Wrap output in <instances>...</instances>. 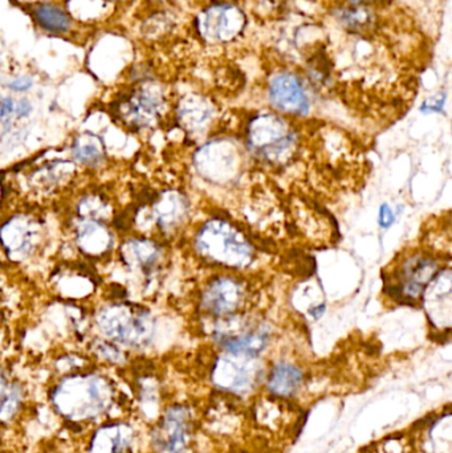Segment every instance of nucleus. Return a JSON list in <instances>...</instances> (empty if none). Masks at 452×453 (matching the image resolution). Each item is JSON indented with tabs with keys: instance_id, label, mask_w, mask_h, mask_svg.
Returning a JSON list of instances; mask_svg holds the SVG:
<instances>
[{
	"instance_id": "15",
	"label": "nucleus",
	"mask_w": 452,
	"mask_h": 453,
	"mask_svg": "<svg viewBox=\"0 0 452 453\" xmlns=\"http://www.w3.org/2000/svg\"><path fill=\"white\" fill-rule=\"evenodd\" d=\"M125 268L150 280L161 269L165 250L157 240L145 236H130L119 248Z\"/></svg>"
},
{
	"instance_id": "11",
	"label": "nucleus",
	"mask_w": 452,
	"mask_h": 453,
	"mask_svg": "<svg viewBox=\"0 0 452 453\" xmlns=\"http://www.w3.org/2000/svg\"><path fill=\"white\" fill-rule=\"evenodd\" d=\"M246 26V16L231 3L218 2L202 11L196 18V31L210 44L234 42Z\"/></svg>"
},
{
	"instance_id": "5",
	"label": "nucleus",
	"mask_w": 452,
	"mask_h": 453,
	"mask_svg": "<svg viewBox=\"0 0 452 453\" xmlns=\"http://www.w3.org/2000/svg\"><path fill=\"white\" fill-rule=\"evenodd\" d=\"M441 269L440 261L432 253L414 250L390 269L385 280V293L395 303L414 305L422 300L425 290Z\"/></svg>"
},
{
	"instance_id": "22",
	"label": "nucleus",
	"mask_w": 452,
	"mask_h": 453,
	"mask_svg": "<svg viewBox=\"0 0 452 453\" xmlns=\"http://www.w3.org/2000/svg\"><path fill=\"white\" fill-rule=\"evenodd\" d=\"M132 428L125 423L103 426L93 436L90 453H125L132 447Z\"/></svg>"
},
{
	"instance_id": "1",
	"label": "nucleus",
	"mask_w": 452,
	"mask_h": 453,
	"mask_svg": "<svg viewBox=\"0 0 452 453\" xmlns=\"http://www.w3.org/2000/svg\"><path fill=\"white\" fill-rule=\"evenodd\" d=\"M113 398L114 388L108 378L97 372H77L57 383L50 401L64 419L82 423L105 414Z\"/></svg>"
},
{
	"instance_id": "31",
	"label": "nucleus",
	"mask_w": 452,
	"mask_h": 453,
	"mask_svg": "<svg viewBox=\"0 0 452 453\" xmlns=\"http://www.w3.org/2000/svg\"><path fill=\"white\" fill-rule=\"evenodd\" d=\"M443 103H445V96L440 95L438 97L433 98L432 101H426L424 105V111L429 109V111H441L443 108Z\"/></svg>"
},
{
	"instance_id": "29",
	"label": "nucleus",
	"mask_w": 452,
	"mask_h": 453,
	"mask_svg": "<svg viewBox=\"0 0 452 453\" xmlns=\"http://www.w3.org/2000/svg\"><path fill=\"white\" fill-rule=\"evenodd\" d=\"M395 222V214L392 207L387 206V204H382L381 209H379V225L381 226L382 228H389Z\"/></svg>"
},
{
	"instance_id": "34",
	"label": "nucleus",
	"mask_w": 452,
	"mask_h": 453,
	"mask_svg": "<svg viewBox=\"0 0 452 453\" xmlns=\"http://www.w3.org/2000/svg\"><path fill=\"white\" fill-rule=\"evenodd\" d=\"M156 2H165V0H156Z\"/></svg>"
},
{
	"instance_id": "4",
	"label": "nucleus",
	"mask_w": 452,
	"mask_h": 453,
	"mask_svg": "<svg viewBox=\"0 0 452 453\" xmlns=\"http://www.w3.org/2000/svg\"><path fill=\"white\" fill-rule=\"evenodd\" d=\"M297 133L283 117L262 113L249 119L246 145L257 161L271 166H283L296 153Z\"/></svg>"
},
{
	"instance_id": "10",
	"label": "nucleus",
	"mask_w": 452,
	"mask_h": 453,
	"mask_svg": "<svg viewBox=\"0 0 452 453\" xmlns=\"http://www.w3.org/2000/svg\"><path fill=\"white\" fill-rule=\"evenodd\" d=\"M195 434L194 412L188 404H172L159 418L151 433L157 453H186Z\"/></svg>"
},
{
	"instance_id": "26",
	"label": "nucleus",
	"mask_w": 452,
	"mask_h": 453,
	"mask_svg": "<svg viewBox=\"0 0 452 453\" xmlns=\"http://www.w3.org/2000/svg\"><path fill=\"white\" fill-rule=\"evenodd\" d=\"M92 351L97 358L108 364L121 365L125 361V353L121 348L105 338H97L93 341Z\"/></svg>"
},
{
	"instance_id": "12",
	"label": "nucleus",
	"mask_w": 452,
	"mask_h": 453,
	"mask_svg": "<svg viewBox=\"0 0 452 453\" xmlns=\"http://www.w3.org/2000/svg\"><path fill=\"white\" fill-rule=\"evenodd\" d=\"M246 284L238 277L217 276L202 290L201 308L209 317L226 319L241 313L247 303Z\"/></svg>"
},
{
	"instance_id": "21",
	"label": "nucleus",
	"mask_w": 452,
	"mask_h": 453,
	"mask_svg": "<svg viewBox=\"0 0 452 453\" xmlns=\"http://www.w3.org/2000/svg\"><path fill=\"white\" fill-rule=\"evenodd\" d=\"M214 106L207 98L198 95L183 97L178 103L177 119L188 133H202L214 117Z\"/></svg>"
},
{
	"instance_id": "20",
	"label": "nucleus",
	"mask_w": 452,
	"mask_h": 453,
	"mask_svg": "<svg viewBox=\"0 0 452 453\" xmlns=\"http://www.w3.org/2000/svg\"><path fill=\"white\" fill-rule=\"evenodd\" d=\"M29 13L34 23L45 34H71L76 23L66 8L55 2L34 3L29 7Z\"/></svg>"
},
{
	"instance_id": "3",
	"label": "nucleus",
	"mask_w": 452,
	"mask_h": 453,
	"mask_svg": "<svg viewBox=\"0 0 452 453\" xmlns=\"http://www.w3.org/2000/svg\"><path fill=\"white\" fill-rule=\"evenodd\" d=\"M95 322L105 340L134 350L149 348L156 335V319L151 311L127 301L100 306Z\"/></svg>"
},
{
	"instance_id": "18",
	"label": "nucleus",
	"mask_w": 452,
	"mask_h": 453,
	"mask_svg": "<svg viewBox=\"0 0 452 453\" xmlns=\"http://www.w3.org/2000/svg\"><path fill=\"white\" fill-rule=\"evenodd\" d=\"M188 214V199L175 190L159 194L149 211L151 222L165 234L177 231L185 222Z\"/></svg>"
},
{
	"instance_id": "13",
	"label": "nucleus",
	"mask_w": 452,
	"mask_h": 453,
	"mask_svg": "<svg viewBox=\"0 0 452 453\" xmlns=\"http://www.w3.org/2000/svg\"><path fill=\"white\" fill-rule=\"evenodd\" d=\"M42 239V226L31 215H13L0 226V247L11 261L31 257Z\"/></svg>"
},
{
	"instance_id": "23",
	"label": "nucleus",
	"mask_w": 452,
	"mask_h": 453,
	"mask_svg": "<svg viewBox=\"0 0 452 453\" xmlns=\"http://www.w3.org/2000/svg\"><path fill=\"white\" fill-rule=\"evenodd\" d=\"M283 399L270 396L260 399L251 410L252 423L262 430L278 433L287 427L288 410L284 406Z\"/></svg>"
},
{
	"instance_id": "19",
	"label": "nucleus",
	"mask_w": 452,
	"mask_h": 453,
	"mask_svg": "<svg viewBox=\"0 0 452 453\" xmlns=\"http://www.w3.org/2000/svg\"><path fill=\"white\" fill-rule=\"evenodd\" d=\"M304 386L302 367L289 361H279L271 366L265 377V388L271 396L283 401L296 398Z\"/></svg>"
},
{
	"instance_id": "33",
	"label": "nucleus",
	"mask_w": 452,
	"mask_h": 453,
	"mask_svg": "<svg viewBox=\"0 0 452 453\" xmlns=\"http://www.w3.org/2000/svg\"><path fill=\"white\" fill-rule=\"evenodd\" d=\"M109 2H127V0H109Z\"/></svg>"
},
{
	"instance_id": "25",
	"label": "nucleus",
	"mask_w": 452,
	"mask_h": 453,
	"mask_svg": "<svg viewBox=\"0 0 452 453\" xmlns=\"http://www.w3.org/2000/svg\"><path fill=\"white\" fill-rule=\"evenodd\" d=\"M21 403L20 388L0 372V422L12 419Z\"/></svg>"
},
{
	"instance_id": "6",
	"label": "nucleus",
	"mask_w": 452,
	"mask_h": 453,
	"mask_svg": "<svg viewBox=\"0 0 452 453\" xmlns=\"http://www.w3.org/2000/svg\"><path fill=\"white\" fill-rule=\"evenodd\" d=\"M166 109V92L161 85L151 81L140 82L130 88L116 103L117 117L132 132L156 127Z\"/></svg>"
},
{
	"instance_id": "32",
	"label": "nucleus",
	"mask_w": 452,
	"mask_h": 453,
	"mask_svg": "<svg viewBox=\"0 0 452 453\" xmlns=\"http://www.w3.org/2000/svg\"><path fill=\"white\" fill-rule=\"evenodd\" d=\"M318 2H323L324 4L328 3V4L333 5L334 8L340 7V5L345 4L348 0H318Z\"/></svg>"
},
{
	"instance_id": "2",
	"label": "nucleus",
	"mask_w": 452,
	"mask_h": 453,
	"mask_svg": "<svg viewBox=\"0 0 452 453\" xmlns=\"http://www.w3.org/2000/svg\"><path fill=\"white\" fill-rule=\"evenodd\" d=\"M193 245L202 260L233 271H246L257 258L254 245L241 231L218 218L201 226Z\"/></svg>"
},
{
	"instance_id": "30",
	"label": "nucleus",
	"mask_w": 452,
	"mask_h": 453,
	"mask_svg": "<svg viewBox=\"0 0 452 453\" xmlns=\"http://www.w3.org/2000/svg\"><path fill=\"white\" fill-rule=\"evenodd\" d=\"M34 106L28 98L23 97L15 104V116L16 119H27L31 116Z\"/></svg>"
},
{
	"instance_id": "28",
	"label": "nucleus",
	"mask_w": 452,
	"mask_h": 453,
	"mask_svg": "<svg viewBox=\"0 0 452 453\" xmlns=\"http://www.w3.org/2000/svg\"><path fill=\"white\" fill-rule=\"evenodd\" d=\"M8 89L15 93H26L34 87V79L29 76H20L8 82Z\"/></svg>"
},
{
	"instance_id": "16",
	"label": "nucleus",
	"mask_w": 452,
	"mask_h": 453,
	"mask_svg": "<svg viewBox=\"0 0 452 453\" xmlns=\"http://www.w3.org/2000/svg\"><path fill=\"white\" fill-rule=\"evenodd\" d=\"M430 322L438 329L448 330L451 326V271L441 269L429 287L425 290L422 300Z\"/></svg>"
},
{
	"instance_id": "27",
	"label": "nucleus",
	"mask_w": 452,
	"mask_h": 453,
	"mask_svg": "<svg viewBox=\"0 0 452 453\" xmlns=\"http://www.w3.org/2000/svg\"><path fill=\"white\" fill-rule=\"evenodd\" d=\"M15 104L10 96L0 98V122L7 124L11 117L15 116Z\"/></svg>"
},
{
	"instance_id": "24",
	"label": "nucleus",
	"mask_w": 452,
	"mask_h": 453,
	"mask_svg": "<svg viewBox=\"0 0 452 453\" xmlns=\"http://www.w3.org/2000/svg\"><path fill=\"white\" fill-rule=\"evenodd\" d=\"M72 158L89 169H98L106 158L103 141L90 132L81 133L72 143Z\"/></svg>"
},
{
	"instance_id": "9",
	"label": "nucleus",
	"mask_w": 452,
	"mask_h": 453,
	"mask_svg": "<svg viewBox=\"0 0 452 453\" xmlns=\"http://www.w3.org/2000/svg\"><path fill=\"white\" fill-rule=\"evenodd\" d=\"M263 378L259 358L225 353L212 365L211 380L222 393L244 396L251 394Z\"/></svg>"
},
{
	"instance_id": "14",
	"label": "nucleus",
	"mask_w": 452,
	"mask_h": 453,
	"mask_svg": "<svg viewBox=\"0 0 452 453\" xmlns=\"http://www.w3.org/2000/svg\"><path fill=\"white\" fill-rule=\"evenodd\" d=\"M268 100L273 109L283 114L305 117L310 111V101L302 79L292 72H279L268 84Z\"/></svg>"
},
{
	"instance_id": "7",
	"label": "nucleus",
	"mask_w": 452,
	"mask_h": 453,
	"mask_svg": "<svg viewBox=\"0 0 452 453\" xmlns=\"http://www.w3.org/2000/svg\"><path fill=\"white\" fill-rule=\"evenodd\" d=\"M217 322L214 340L225 353L259 358L270 345L271 329L265 322L241 313Z\"/></svg>"
},
{
	"instance_id": "8",
	"label": "nucleus",
	"mask_w": 452,
	"mask_h": 453,
	"mask_svg": "<svg viewBox=\"0 0 452 453\" xmlns=\"http://www.w3.org/2000/svg\"><path fill=\"white\" fill-rule=\"evenodd\" d=\"M241 154L228 140L210 141L194 156V166L199 177L211 185L233 183L241 172Z\"/></svg>"
},
{
	"instance_id": "17",
	"label": "nucleus",
	"mask_w": 452,
	"mask_h": 453,
	"mask_svg": "<svg viewBox=\"0 0 452 453\" xmlns=\"http://www.w3.org/2000/svg\"><path fill=\"white\" fill-rule=\"evenodd\" d=\"M74 244L89 258H103L114 245V234L103 220L77 218L73 226Z\"/></svg>"
}]
</instances>
